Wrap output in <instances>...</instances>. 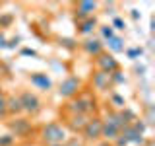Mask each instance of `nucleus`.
Wrapping results in <instances>:
<instances>
[{"instance_id":"13","label":"nucleus","mask_w":155,"mask_h":146,"mask_svg":"<svg viewBox=\"0 0 155 146\" xmlns=\"http://www.w3.org/2000/svg\"><path fill=\"white\" fill-rule=\"evenodd\" d=\"M72 121H74V123H72V129H80L81 130L87 125V121H85L84 115H74V119H72Z\"/></svg>"},{"instance_id":"9","label":"nucleus","mask_w":155,"mask_h":146,"mask_svg":"<svg viewBox=\"0 0 155 146\" xmlns=\"http://www.w3.org/2000/svg\"><path fill=\"white\" fill-rule=\"evenodd\" d=\"M31 84L43 88V90H47V88H51V80L47 78V74H33L31 76Z\"/></svg>"},{"instance_id":"20","label":"nucleus","mask_w":155,"mask_h":146,"mask_svg":"<svg viewBox=\"0 0 155 146\" xmlns=\"http://www.w3.org/2000/svg\"><path fill=\"white\" fill-rule=\"evenodd\" d=\"M113 101H114L116 105H124V99H122V97H118V96H113Z\"/></svg>"},{"instance_id":"19","label":"nucleus","mask_w":155,"mask_h":146,"mask_svg":"<svg viewBox=\"0 0 155 146\" xmlns=\"http://www.w3.org/2000/svg\"><path fill=\"white\" fill-rule=\"evenodd\" d=\"M114 27H116V29H124V22H122L120 18H116V19H114Z\"/></svg>"},{"instance_id":"18","label":"nucleus","mask_w":155,"mask_h":146,"mask_svg":"<svg viewBox=\"0 0 155 146\" xmlns=\"http://www.w3.org/2000/svg\"><path fill=\"white\" fill-rule=\"evenodd\" d=\"M0 113H6V99L0 96Z\"/></svg>"},{"instance_id":"15","label":"nucleus","mask_w":155,"mask_h":146,"mask_svg":"<svg viewBox=\"0 0 155 146\" xmlns=\"http://www.w3.org/2000/svg\"><path fill=\"white\" fill-rule=\"evenodd\" d=\"M109 45L113 47L114 51H122V49H124V45H122V41H120L118 37H110V43H109Z\"/></svg>"},{"instance_id":"14","label":"nucleus","mask_w":155,"mask_h":146,"mask_svg":"<svg viewBox=\"0 0 155 146\" xmlns=\"http://www.w3.org/2000/svg\"><path fill=\"white\" fill-rule=\"evenodd\" d=\"M95 23H97V22H95V18H87V19H85V22H84V23H81V27H80V31H81V33H89V31H91V29H93V26H95Z\"/></svg>"},{"instance_id":"23","label":"nucleus","mask_w":155,"mask_h":146,"mask_svg":"<svg viewBox=\"0 0 155 146\" xmlns=\"http://www.w3.org/2000/svg\"><path fill=\"white\" fill-rule=\"evenodd\" d=\"M52 146H62V144H52Z\"/></svg>"},{"instance_id":"3","label":"nucleus","mask_w":155,"mask_h":146,"mask_svg":"<svg viewBox=\"0 0 155 146\" xmlns=\"http://www.w3.org/2000/svg\"><path fill=\"white\" fill-rule=\"evenodd\" d=\"M97 66H99L101 72H105V74H113V72H116V68H118V62L110 55H103V53H101L99 58H97Z\"/></svg>"},{"instance_id":"11","label":"nucleus","mask_w":155,"mask_h":146,"mask_svg":"<svg viewBox=\"0 0 155 146\" xmlns=\"http://www.w3.org/2000/svg\"><path fill=\"white\" fill-rule=\"evenodd\" d=\"M97 6H95V2H80L78 4V10H80V16L84 18V16H87V18H91V12H93Z\"/></svg>"},{"instance_id":"2","label":"nucleus","mask_w":155,"mask_h":146,"mask_svg":"<svg viewBox=\"0 0 155 146\" xmlns=\"http://www.w3.org/2000/svg\"><path fill=\"white\" fill-rule=\"evenodd\" d=\"M19 103H21V111H29V113H37L41 109V101L31 92H23L21 97H19Z\"/></svg>"},{"instance_id":"6","label":"nucleus","mask_w":155,"mask_h":146,"mask_svg":"<svg viewBox=\"0 0 155 146\" xmlns=\"http://www.w3.org/2000/svg\"><path fill=\"white\" fill-rule=\"evenodd\" d=\"M78 90H80V80L78 78H68L60 84V96L64 97H72Z\"/></svg>"},{"instance_id":"5","label":"nucleus","mask_w":155,"mask_h":146,"mask_svg":"<svg viewBox=\"0 0 155 146\" xmlns=\"http://www.w3.org/2000/svg\"><path fill=\"white\" fill-rule=\"evenodd\" d=\"M101 129H103V123H101L99 119L87 121V125L84 127L85 138H89V140H93V138H99V136H101Z\"/></svg>"},{"instance_id":"10","label":"nucleus","mask_w":155,"mask_h":146,"mask_svg":"<svg viewBox=\"0 0 155 146\" xmlns=\"http://www.w3.org/2000/svg\"><path fill=\"white\" fill-rule=\"evenodd\" d=\"M84 47H85V51L89 53V55H97V57H99L101 53H103V45H101L99 41H95V39H93V41H85Z\"/></svg>"},{"instance_id":"7","label":"nucleus","mask_w":155,"mask_h":146,"mask_svg":"<svg viewBox=\"0 0 155 146\" xmlns=\"http://www.w3.org/2000/svg\"><path fill=\"white\" fill-rule=\"evenodd\" d=\"M109 82H110V74H105V72H97L93 76V86L97 90H107L109 88Z\"/></svg>"},{"instance_id":"4","label":"nucleus","mask_w":155,"mask_h":146,"mask_svg":"<svg viewBox=\"0 0 155 146\" xmlns=\"http://www.w3.org/2000/svg\"><path fill=\"white\" fill-rule=\"evenodd\" d=\"M118 136H122V138L118 140V144H120V146H126L128 142H136V144L142 142V133H138L134 127H126L124 133H122V134H118Z\"/></svg>"},{"instance_id":"21","label":"nucleus","mask_w":155,"mask_h":146,"mask_svg":"<svg viewBox=\"0 0 155 146\" xmlns=\"http://www.w3.org/2000/svg\"><path fill=\"white\" fill-rule=\"evenodd\" d=\"M136 55H142V49H134V51H130V57H136Z\"/></svg>"},{"instance_id":"12","label":"nucleus","mask_w":155,"mask_h":146,"mask_svg":"<svg viewBox=\"0 0 155 146\" xmlns=\"http://www.w3.org/2000/svg\"><path fill=\"white\" fill-rule=\"evenodd\" d=\"M6 111H10V113H19V111H21L19 97H10V99L6 101Z\"/></svg>"},{"instance_id":"8","label":"nucleus","mask_w":155,"mask_h":146,"mask_svg":"<svg viewBox=\"0 0 155 146\" xmlns=\"http://www.w3.org/2000/svg\"><path fill=\"white\" fill-rule=\"evenodd\" d=\"M118 134H120V130L116 129L114 125H109V123H105L103 125V129H101V136H105L107 140H114V138H118Z\"/></svg>"},{"instance_id":"16","label":"nucleus","mask_w":155,"mask_h":146,"mask_svg":"<svg viewBox=\"0 0 155 146\" xmlns=\"http://www.w3.org/2000/svg\"><path fill=\"white\" fill-rule=\"evenodd\" d=\"M12 134H6L4 138H0V146H8V144H12Z\"/></svg>"},{"instance_id":"17","label":"nucleus","mask_w":155,"mask_h":146,"mask_svg":"<svg viewBox=\"0 0 155 146\" xmlns=\"http://www.w3.org/2000/svg\"><path fill=\"white\" fill-rule=\"evenodd\" d=\"M101 31H103V35H105V37H109V39L113 37V29H110L109 26H107V27H101Z\"/></svg>"},{"instance_id":"22","label":"nucleus","mask_w":155,"mask_h":146,"mask_svg":"<svg viewBox=\"0 0 155 146\" xmlns=\"http://www.w3.org/2000/svg\"><path fill=\"white\" fill-rule=\"evenodd\" d=\"M0 96H2V86H0Z\"/></svg>"},{"instance_id":"1","label":"nucleus","mask_w":155,"mask_h":146,"mask_svg":"<svg viewBox=\"0 0 155 146\" xmlns=\"http://www.w3.org/2000/svg\"><path fill=\"white\" fill-rule=\"evenodd\" d=\"M64 129H62L60 125H56V123H51V125H47L45 129H43V140L48 144V146H52V144H62V140H64Z\"/></svg>"}]
</instances>
